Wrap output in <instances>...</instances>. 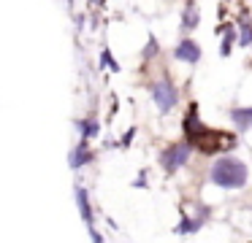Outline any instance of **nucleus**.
I'll use <instances>...</instances> for the list:
<instances>
[{
    "mask_svg": "<svg viewBox=\"0 0 252 243\" xmlns=\"http://www.w3.org/2000/svg\"><path fill=\"white\" fill-rule=\"evenodd\" d=\"M133 135H136V130H127V133H125V138H122V146H130V140H133Z\"/></svg>",
    "mask_w": 252,
    "mask_h": 243,
    "instance_id": "nucleus-17",
    "label": "nucleus"
},
{
    "mask_svg": "<svg viewBox=\"0 0 252 243\" xmlns=\"http://www.w3.org/2000/svg\"><path fill=\"white\" fill-rule=\"evenodd\" d=\"M100 65H103L106 70H111V73H120V62H117V57L114 54L109 52V49H103V52H100Z\"/></svg>",
    "mask_w": 252,
    "mask_h": 243,
    "instance_id": "nucleus-14",
    "label": "nucleus"
},
{
    "mask_svg": "<svg viewBox=\"0 0 252 243\" xmlns=\"http://www.w3.org/2000/svg\"><path fill=\"white\" fill-rule=\"evenodd\" d=\"M201 27V8H198L195 0H185L182 5V16H179V32L182 35H190Z\"/></svg>",
    "mask_w": 252,
    "mask_h": 243,
    "instance_id": "nucleus-6",
    "label": "nucleus"
},
{
    "mask_svg": "<svg viewBox=\"0 0 252 243\" xmlns=\"http://www.w3.org/2000/svg\"><path fill=\"white\" fill-rule=\"evenodd\" d=\"M182 133H185V140L192 146V151H198L203 157L222 154V151H230L236 146V135L212 130L198 119V103L187 106V113L182 119Z\"/></svg>",
    "mask_w": 252,
    "mask_h": 243,
    "instance_id": "nucleus-1",
    "label": "nucleus"
},
{
    "mask_svg": "<svg viewBox=\"0 0 252 243\" xmlns=\"http://www.w3.org/2000/svg\"><path fill=\"white\" fill-rule=\"evenodd\" d=\"M174 57L179 59V62L195 68V65L201 62V57H203V49H201V43H198L195 38L182 35L179 41H176V46H174Z\"/></svg>",
    "mask_w": 252,
    "mask_h": 243,
    "instance_id": "nucleus-5",
    "label": "nucleus"
},
{
    "mask_svg": "<svg viewBox=\"0 0 252 243\" xmlns=\"http://www.w3.org/2000/svg\"><path fill=\"white\" fill-rule=\"evenodd\" d=\"M190 154H192V146L187 143L185 138L182 140H176V143H171V146H165L163 151H160V167H163L168 176H174L179 167H185L187 165V160H190Z\"/></svg>",
    "mask_w": 252,
    "mask_h": 243,
    "instance_id": "nucleus-4",
    "label": "nucleus"
},
{
    "mask_svg": "<svg viewBox=\"0 0 252 243\" xmlns=\"http://www.w3.org/2000/svg\"><path fill=\"white\" fill-rule=\"evenodd\" d=\"M230 122L239 133H250L252 130V106H241V108H230L228 111Z\"/></svg>",
    "mask_w": 252,
    "mask_h": 243,
    "instance_id": "nucleus-9",
    "label": "nucleus"
},
{
    "mask_svg": "<svg viewBox=\"0 0 252 243\" xmlns=\"http://www.w3.org/2000/svg\"><path fill=\"white\" fill-rule=\"evenodd\" d=\"M73 192H76V208H79V214H82V219L87 221V227H93V224H95V216H93V205H90L87 189H84V187H76Z\"/></svg>",
    "mask_w": 252,
    "mask_h": 243,
    "instance_id": "nucleus-10",
    "label": "nucleus"
},
{
    "mask_svg": "<svg viewBox=\"0 0 252 243\" xmlns=\"http://www.w3.org/2000/svg\"><path fill=\"white\" fill-rule=\"evenodd\" d=\"M217 32L222 35V43H220V54H222V57H230L233 46H239V27H236L233 22H228V25H220Z\"/></svg>",
    "mask_w": 252,
    "mask_h": 243,
    "instance_id": "nucleus-7",
    "label": "nucleus"
},
{
    "mask_svg": "<svg viewBox=\"0 0 252 243\" xmlns=\"http://www.w3.org/2000/svg\"><path fill=\"white\" fill-rule=\"evenodd\" d=\"M158 54H160V43H158V38H155V35H149V41H147V46H144L141 57L149 62V59H152V57H158Z\"/></svg>",
    "mask_w": 252,
    "mask_h": 243,
    "instance_id": "nucleus-15",
    "label": "nucleus"
},
{
    "mask_svg": "<svg viewBox=\"0 0 252 243\" xmlns=\"http://www.w3.org/2000/svg\"><path fill=\"white\" fill-rule=\"evenodd\" d=\"M87 3H90V5H100L103 0H87Z\"/></svg>",
    "mask_w": 252,
    "mask_h": 243,
    "instance_id": "nucleus-18",
    "label": "nucleus"
},
{
    "mask_svg": "<svg viewBox=\"0 0 252 243\" xmlns=\"http://www.w3.org/2000/svg\"><path fill=\"white\" fill-rule=\"evenodd\" d=\"M95 160V154H93V149H90V143L87 140H79L76 143V149L68 154V165L73 167V170H79V167H84V165H90V162Z\"/></svg>",
    "mask_w": 252,
    "mask_h": 243,
    "instance_id": "nucleus-8",
    "label": "nucleus"
},
{
    "mask_svg": "<svg viewBox=\"0 0 252 243\" xmlns=\"http://www.w3.org/2000/svg\"><path fill=\"white\" fill-rule=\"evenodd\" d=\"M149 95H152L155 106H158L160 113H171L176 106H179V89L171 79H158L149 84Z\"/></svg>",
    "mask_w": 252,
    "mask_h": 243,
    "instance_id": "nucleus-3",
    "label": "nucleus"
},
{
    "mask_svg": "<svg viewBox=\"0 0 252 243\" xmlns=\"http://www.w3.org/2000/svg\"><path fill=\"white\" fill-rule=\"evenodd\" d=\"M236 27H239V46L241 49H252V16L247 14V11L239 16Z\"/></svg>",
    "mask_w": 252,
    "mask_h": 243,
    "instance_id": "nucleus-11",
    "label": "nucleus"
},
{
    "mask_svg": "<svg viewBox=\"0 0 252 243\" xmlns=\"http://www.w3.org/2000/svg\"><path fill=\"white\" fill-rule=\"evenodd\" d=\"M76 127H79V133H82V138H84V140L95 138V135L100 133V124H98V119H95V116H90V119H79Z\"/></svg>",
    "mask_w": 252,
    "mask_h": 243,
    "instance_id": "nucleus-13",
    "label": "nucleus"
},
{
    "mask_svg": "<svg viewBox=\"0 0 252 243\" xmlns=\"http://www.w3.org/2000/svg\"><path fill=\"white\" fill-rule=\"evenodd\" d=\"M201 227H203V224L195 219V216L182 214V216H179V224H176V235H192V232H198Z\"/></svg>",
    "mask_w": 252,
    "mask_h": 243,
    "instance_id": "nucleus-12",
    "label": "nucleus"
},
{
    "mask_svg": "<svg viewBox=\"0 0 252 243\" xmlns=\"http://www.w3.org/2000/svg\"><path fill=\"white\" fill-rule=\"evenodd\" d=\"M209 181L217 189H244L250 181V165L233 154H220L209 167Z\"/></svg>",
    "mask_w": 252,
    "mask_h": 243,
    "instance_id": "nucleus-2",
    "label": "nucleus"
},
{
    "mask_svg": "<svg viewBox=\"0 0 252 243\" xmlns=\"http://www.w3.org/2000/svg\"><path fill=\"white\" fill-rule=\"evenodd\" d=\"M90 238H93V243H103V235H100V232L95 230V224L90 227Z\"/></svg>",
    "mask_w": 252,
    "mask_h": 243,
    "instance_id": "nucleus-16",
    "label": "nucleus"
}]
</instances>
